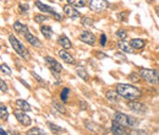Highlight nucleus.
I'll use <instances>...</instances> for the list:
<instances>
[{
  "instance_id": "nucleus-1",
  "label": "nucleus",
  "mask_w": 159,
  "mask_h": 135,
  "mask_svg": "<svg viewBox=\"0 0 159 135\" xmlns=\"http://www.w3.org/2000/svg\"><path fill=\"white\" fill-rule=\"evenodd\" d=\"M116 91L123 98H125L127 101H136L142 95V92L138 87H136L133 85H128V84H118Z\"/></svg>"
},
{
  "instance_id": "nucleus-2",
  "label": "nucleus",
  "mask_w": 159,
  "mask_h": 135,
  "mask_svg": "<svg viewBox=\"0 0 159 135\" xmlns=\"http://www.w3.org/2000/svg\"><path fill=\"white\" fill-rule=\"evenodd\" d=\"M114 122H116L118 124H120L121 127L124 128H137L138 124H140V120H137L136 118H132L130 115H127L125 113H121V112H116L114 114Z\"/></svg>"
},
{
  "instance_id": "nucleus-3",
  "label": "nucleus",
  "mask_w": 159,
  "mask_h": 135,
  "mask_svg": "<svg viewBox=\"0 0 159 135\" xmlns=\"http://www.w3.org/2000/svg\"><path fill=\"white\" fill-rule=\"evenodd\" d=\"M9 41H10V43H11L12 48L15 49V52H16L20 57H22V58L26 59V60L30 59V53H28V50L25 48V46H23L12 33L9 36Z\"/></svg>"
},
{
  "instance_id": "nucleus-4",
  "label": "nucleus",
  "mask_w": 159,
  "mask_h": 135,
  "mask_svg": "<svg viewBox=\"0 0 159 135\" xmlns=\"http://www.w3.org/2000/svg\"><path fill=\"white\" fill-rule=\"evenodd\" d=\"M140 75L149 85H157V84H159V74L156 70H152V69H141Z\"/></svg>"
},
{
  "instance_id": "nucleus-5",
  "label": "nucleus",
  "mask_w": 159,
  "mask_h": 135,
  "mask_svg": "<svg viewBox=\"0 0 159 135\" xmlns=\"http://www.w3.org/2000/svg\"><path fill=\"white\" fill-rule=\"evenodd\" d=\"M108 6H109L108 0H88V7L95 12L104 11L107 10Z\"/></svg>"
},
{
  "instance_id": "nucleus-6",
  "label": "nucleus",
  "mask_w": 159,
  "mask_h": 135,
  "mask_svg": "<svg viewBox=\"0 0 159 135\" xmlns=\"http://www.w3.org/2000/svg\"><path fill=\"white\" fill-rule=\"evenodd\" d=\"M34 5H36V6H37L42 12H44V14H50V15H52V16H54L58 21H60V20H61V15H59V14H58L53 7H50V6L45 5V4H43L42 1H38V0H37V1L34 2Z\"/></svg>"
},
{
  "instance_id": "nucleus-7",
  "label": "nucleus",
  "mask_w": 159,
  "mask_h": 135,
  "mask_svg": "<svg viewBox=\"0 0 159 135\" xmlns=\"http://www.w3.org/2000/svg\"><path fill=\"white\" fill-rule=\"evenodd\" d=\"M14 114H15V117H16V119H17V122L20 123V124H22V125H25V127H28V125H31L32 120L31 118L25 113V111H21V109H14Z\"/></svg>"
},
{
  "instance_id": "nucleus-8",
  "label": "nucleus",
  "mask_w": 159,
  "mask_h": 135,
  "mask_svg": "<svg viewBox=\"0 0 159 135\" xmlns=\"http://www.w3.org/2000/svg\"><path fill=\"white\" fill-rule=\"evenodd\" d=\"M45 63H47V67L50 69L52 72H61L63 71V67L59 62H56L55 59H53L52 57H45L44 58Z\"/></svg>"
},
{
  "instance_id": "nucleus-9",
  "label": "nucleus",
  "mask_w": 159,
  "mask_h": 135,
  "mask_svg": "<svg viewBox=\"0 0 159 135\" xmlns=\"http://www.w3.org/2000/svg\"><path fill=\"white\" fill-rule=\"evenodd\" d=\"M80 39H81L83 43L88 44V46H94L95 44L94 34L92 33V32H90V31H83L82 33L80 34Z\"/></svg>"
},
{
  "instance_id": "nucleus-10",
  "label": "nucleus",
  "mask_w": 159,
  "mask_h": 135,
  "mask_svg": "<svg viewBox=\"0 0 159 135\" xmlns=\"http://www.w3.org/2000/svg\"><path fill=\"white\" fill-rule=\"evenodd\" d=\"M64 14H65V16H67V17H70V19H77V17H80V12L75 9V6H72V5H65L64 6Z\"/></svg>"
},
{
  "instance_id": "nucleus-11",
  "label": "nucleus",
  "mask_w": 159,
  "mask_h": 135,
  "mask_svg": "<svg viewBox=\"0 0 159 135\" xmlns=\"http://www.w3.org/2000/svg\"><path fill=\"white\" fill-rule=\"evenodd\" d=\"M25 36V39L31 44V46H33V47H37V48H40L42 47V43H40V41L36 37V36H33V34L30 32V31H27L26 33L23 34Z\"/></svg>"
},
{
  "instance_id": "nucleus-12",
  "label": "nucleus",
  "mask_w": 159,
  "mask_h": 135,
  "mask_svg": "<svg viewBox=\"0 0 159 135\" xmlns=\"http://www.w3.org/2000/svg\"><path fill=\"white\" fill-rule=\"evenodd\" d=\"M85 125H86L87 130H90L91 133L98 134V133H100V132H102V127H100L99 124L94 123V122H92V120H88V119H86V120H85Z\"/></svg>"
},
{
  "instance_id": "nucleus-13",
  "label": "nucleus",
  "mask_w": 159,
  "mask_h": 135,
  "mask_svg": "<svg viewBox=\"0 0 159 135\" xmlns=\"http://www.w3.org/2000/svg\"><path fill=\"white\" fill-rule=\"evenodd\" d=\"M128 108L133 112H138V113H142V112H146V106L140 103V102H136V101H128L127 103Z\"/></svg>"
},
{
  "instance_id": "nucleus-14",
  "label": "nucleus",
  "mask_w": 159,
  "mask_h": 135,
  "mask_svg": "<svg viewBox=\"0 0 159 135\" xmlns=\"http://www.w3.org/2000/svg\"><path fill=\"white\" fill-rule=\"evenodd\" d=\"M58 54H59V57L63 59L66 64H70V65H71V64H75V63H76V60L73 59V57H72L69 52H66L65 49L59 50V52H58Z\"/></svg>"
},
{
  "instance_id": "nucleus-15",
  "label": "nucleus",
  "mask_w": 159,
  "mask_h": 135,
  "mask_svg": "<svg viewBox=\"0 0 159 135\" xmlns=\"http://www.w3.org/2000/svg\"><path fill=\"white\" fill-rule=\"evenodd\" d=\"M111 132H113V134L114 135H131L128 134L126 130L124 129V127H121L120 124H118L116 122H114L113 120V124H111Z\"/></svg>"
},
{
  "instance_id": "nucleus-16",
  "label": "nucleus",
  "mask_w": 159,
  "mask_h": 135,
  "mask_svg": "<svg viewBox=\"0 0 159 135\" xmlns=\"http://www.w3.org/2000/svg\"><path fill=\"white\" fill-rule=\"evenodd\" d=\"M58 43L63 47L64 49H71L72 48V43H71V41L67 38V36H65V34H61L59 38H58Z\"/></svg>"
},
{
  "instance_id": "nucleus-17",
  "label": "nucleus",
  "mask_w": 159,
  "mask_h": 135,
  "mask_svg": "<svg viewBox=\"0 0 159 135\" xmlns=\"http://www.w3.org/2000/svg\"><path fill=\"white\" fill-rule=\"evenodd\" d=\"M105 97H107V100L109 102H113V103H116V102H119L120 100V95L118 94V91H113V90H109V91H107L105 92Z\"/></svg>"
},
{
  "instance_id": "nucleus-18",
  "label": "nucleus",
  "mask_w": 159,
  "mask_h": 135,
  "mask_svg": "<svg viewBox=\"0 0 159 135\" xmlns=\"http://www.w3.org/2000/svg\"><path fill=\"white\" fill-rule=\"evenodd\" d=\"M118 48L121 50V52H124V53H132V46H131V43H127L126 41H119L118 42Z\"/></svg>"
},
{
  "instance_id": "nucleus-19",
  "label": "nucleus",
  "mask_w": 159,
  "mask_h": 135,
  "mask_svg": "<svg viewBox=\"0 0 159 135\" xmlns=\"http://www.w3.org/2000/svg\"><path fill=\"white\" fill-rule=\"evenodd\" d=\"M15 103H16V107H17L19 109H21V111H25V112H31L32 111L30 103L26 102L25 100H16Z\"/></svg>"
},
{
  "instance_id": "nucleus-20",
  "label": "nucleus",
  "mask_w": 159,
  "mask_h": 135,
  "mask_svg": "<svg viewBox=\"0 0 159 135\" xmlns=\"http://www.w3.org/2000/svg\"><path fill=\"white\" fill-rule=\"evenodd\" d=\"M14 30H15L16 32H20V33L25 34L27 31H28V27H27L26 25L21 24L20 21H16V22L14 24Z\"/></svg>"
},
{
  "instance_id": "nucleus-21",
  "label": "nucleus",
  "mask_w": 159,
  "mask_h": 135,
  "mask_svg": "<svg viewBox=\"0 0 159 135\" xmlns=\"http://www.w3.org/2000/svg\"><path fill=\"white\" fill-rule=\"evenodd\" d=\"M131 46L133 47V49H142L143 47H144V41L143 39H141V38H135V39H132L131 42Z\"/></svg>"
},
{
  "instance_id": "nucleus-22",
  "label": "nucleus",
  "mask_w": 159,
  "mask_h": 135,
  "mask_svg": "<svg viewBox=\"0 0 159 135\" xmlns=\"http://www.w3.org/2000/svg\"><path fill=\"white\" fill-rule=\"evenodd\" d=\"M76 74H77L82 80H85V81H88V80H90V75H88V72H87L83 68H81V67L76 68Z\"/></svg>"
},
{
  "instance_id": "nucleus-23",
  "label": "nucleus",
  "mask_w": 159,
  "mask_h": 135,
  "mask_svg": "<svg viewBox=\"0 0 159 135\" xmlns=\"http://www.w3.org/2000/svg\"><path fill=\"white\" fill-rule=\"evenodd\" d=\"M40 33L44 36V38L50 39V38L53 37V30H52L49 26H42V27H40Z\"/></svg>"
},
{
  "instance_id": "nucleus-24",
  "label": "nucleus",
  "mask_w": 159,
  "mask_h": 135,
  "mask_svg": "<svg viewBox=\"0 0 159 135\" xmlns=\"http://www.w3.org/2000/svg\"><path fill=\"white\" fill-rule=\"evenodd\" d=\"M69 5H72L75 7H85L86 6V0H66Z\"/></svg>"
},
{
  "instance_id": "nucleus-25",
  "label": "nucleus",
  "mask_w": 159,
  "mask_h": 135,
  "mask_svg": "<svg viewBox=\"0 0 159 135\" xmlns=\"http://www.w3.org/2000/svg\"><path fill=\"white\" fill-rule=\"evenodd\" d=\"M33 19H34V21H36L37 24H42V22L49 20V17H48L47 15H43V14H36Z\"/></svg>"
},
{
  "instance_id": "nucleus-26",
  "label": "nucleus",
  "mask_w": 159,
  "mask_h": 135,
  "mask_svg": "<svg viewBox=\"0 0 159 135\" xmlns=\"http://www.w3.org/2000/svg\"><path fill=\"white\" fill-rule=\"evenodd\" d=\"M47 125L50 128V130H52L53 133H64V132H65L64 128H60L59 125H55V124H53V123H50V122H48Z\"/></svg>"
},
{
  "instance_id": "nucleus-27",
  "label": "nucleus",
  "mask_w": 159,
  "mask_h": 135,
  "mask_svg": "<svg viewBox=\"0 0 159 135\" xmlns=\"http://www.w3.org/2000/svg\"><path fill=\"white\" fill-rule=\"evenodd\" d=\"M69 95H70V89L69 87H64L61 90V92H60V100L63 102H67Z\"/></svg>"
},
{
  "instance_id": "nucleus-28",
  "label": "nucleus",
  "mask_w": 159,
  "mask_h": 135,
  "mask_svg": "<svg viewBox=\"0 0 159 135\" xmlns=\"http://www.w3.org/2000/svg\"><path fill=\"white\" fill-rule=\"evenodd\" d=\"M0 117H1L2 120H7V118H9L7 108H6V106H4V104L0 106Z\"/></svg>"
},
{
  "instance_id": "nucleus-29",
  "label": "nucleus",
  "mask_w": 159,
  "mask_h": 135,
  "mask_svg": "<svg viewBox=\"0 0 159 135\" xmlns=\"http://www.w3.org/2000/svg\"><path fill=\"white\" fill-rule=\"evenodd\" d=\"M26 135H47V134L42 129H39V128H32V129H30L26 133Z\"/></svg>"
},
{
  "instance_id": "nucleus-30",
  "label": "nucleus",
  "mask_w": 159,
  "mask_h": 135,
  "mask_svg": "<svg viewBox=\"0 0 159 135\" xmlns=\"http://www.w3.org/2000/svg\"><path fill=\"white\" fill-rule=\"evenodd\" d=\"M128 80L132 81V82H138V81L141 80V75L137 74V72H131V74L128 75Z\"/></svg>"
},
{
  "instance_id": "nucleus-31",
  "label": "nucleus",
  "mask_w": 159,
  "mask_h": 135,
  "mask_svg": "<svg viewBox=\"0 0 159 135\" xmlns=\"http://www.w3.org/2000/svg\"><path fill=\"white\" fill-rule=\"evenodd\" d=\"M53 107L59 112V113H61V114H65L66 113V109H65V107H64L63 104H60V103H58V102H54L53 103Z\"/></svg>"
},
{
  "instance_id": "nucleus-32",
  "label": "nucleus",
  "mask_w": 159,
  "mask_h": 135,
  "mask_svg": "<svg viewBox=\"0 0 159 135\" xmlns=\"http://www.w3.org/2000/svg\"><path fill=\"white\" fill-rule=\"evenodd\" d=\"M115 34H116V37H118L119 39H121V41H125L127 38V32L125 30H118Z\"/></svg>"
},
{
  "instance_id": "nucleus-33",
  "label": "nucleus",
  "mask_w": 159,
  "mask_h": 135,
  "mask_svg": "<svg viewBox=\"0 0 159 135\" xmlns=\"http://www.w3.org/2000/svg\"><path fill=\"white\" fill-rule=\"evenodd\" d=\"M81 24L85 25V26H92V25H93V20L90 19V17H82Z\"/></svg>"
},
{
  "instance_id": "nucleus-34",
  "label": "nucleus",
  "mask_w": 159,
  "mask_h": 135,
  "mask_svg": "<svg viewBox=\"0 0 159 135\" xmlns=\"http://www.w3.org/2000/svg\"><path fill=\"white\" fill-rule=\"evenodd\" d=\"M1 71H2L4 74H6V75H11V74H12L11 69L7 67L6 64H1Z\"/></svg>"
},
{
  "instance_id": "nucleus-35",
  "label": "nucleus",
  "mask_w": 159,
  "mask_h": 135,
  "mask_svg": "<svg viewBox=\"0 0 159 135\" xmlns=\"http://www.w3.org/2000/svg\"><path fill=\"white\" fill-rule=\"evenodd\" d=\"M19 9H20V11H21V12H27V11L30 10V6H28V4H23V2H21V4L19 5Z\"/></svg>"
},
{
  "instance_id": "nucleus-36",
  "label": "nucleus",
  "mask_w": 159,
  "mask_h": 135,
  "mask_svg": "<svg viewBox=\"0 0 159 135\" xmlns=\"http://www.w3.org/2000/svg\"><path fill=\"white\" fill-rule=\"evenodd\" d=\"M31 74H32V76H33V77H34V79H36V80H37L39 84H42V85H45V81H44V80H43V79H42L39 75H37L34 71H32Z\"/></svg>"
},
{
  "instance_id": "nucleus-37",
  "label": "nucleus",
  "mask_w": 159,
  "mask_h": 135,
  "mask_svg": "<svg viewBox=\"0 0 159 135\" xmlns=\"http://www.w3.org/2000/svg\"><path fill=\"white\" fill-rule=\"evenodd\" d=\"M99 43H100V46L102 47H105V44H107V36L104 33L100 34V38H99Z\"/></svg>"
},
{
  "instance_id": "nucleus-38",
  "label": "nucleus",
  "mask_w": 159,
  "mask_h": 135,
  "mask_svg": "<svg viewBox=\"0 0 159 135\" xmlns=\"http://www.w3.org/2000/svg\"><path fill=\"white\" fill-rule=\"evenodd\" d=\"M78 106H80V109H81V111H86V109L88 108V104H87V102L82 101V100L78 102Z\"/></svg>"
},
{
  "instance_id": "nucleus-39",
  "label": "nucleus",
  "mask_w": 159,
  "mask_h": 135,
  "mask_svg": "<svg viewBox=\"0 0 159 135\" xmlns=\"http://www.w3.org/2000/svg\"><path fill=\"white\" fill-rule=\"evenodd\" d=\"M118 19H119L120 21H126L127 12H119V14H118Z\"/></svg>"
},
{
  "instance_id": "nucleus-40",
  "label": "nucleus",
  "mask_w": 159,
  "mask_h": 135,
  "mask_svg": "<svg viewBox=\"0 0 159 135\" xmlns=\"http://www.w3.org/2000/svg\"><path fill=\"white\" fill-rule=\"evenodd\" d=\"M131 135H148L144 130H138V129H133L131 132Z\"/></svg>"
},
{
  "instance_id": "nucleus-41",
  "label": "nucleus",
  "mask_w": 159,
  "mask_h": 135,
  "mask_svg": "<svg viewBox=\"0 0 159 135\" xmlns=\"http://www.w3.org/2000/svg\"><path fill=\"white\" fill-rule=\"evenodd\" d=\"M0 86H1V92H6L7 91V86L4 82V80H0Z\"/></svg>"
},
{
  "instance_id": "nucleus-42",
  "label": "nucleus",
  "mask_w": 159,
  "mask_h": 135,
  "mask_svg": "<svg viewBox=\"0 0 159 135\" xmlns=\"http://www.w3.org/2000/svg\"><path fill=\"white\" fill-rule=\"evenodd\" d=\"M19 80H20V82H21V84H23V85H25V86H26L27 89H31V86H30V85H28V84H27L26 81H23L22 79H19Z\"/></svg>"
},
{
  "instance_id": "nucleus-43",
  "label": "nucleus",
  "mask_w": 159,
  "mask_h": 135,
  "mask_svg": "<svg viewBox=\"0 0 159 135\" xmlns=\"http://www.w3.org/2000/svg\"><path fill=\"white\" fill-rule=\"evenodd\" d=\"M97 57H98V58H107V55L103 54V53H97Z\"/></svg>"
},
{
  "instance_id": "nucleus-44",
  "label": "nucleus",
  "mask_w": 159,
  "mask_h": 135,
  "mask_svg": "<svg viewBox=\"0 0 159 135\" xmlns=\"http://www.w3.org/2000/svg\"><path fill=\"white\" fill-rule=\"evenodd\" d=\"M0 135H7V133L4 130V128H1V129H0Z\"/></svg>"
},
{
  "instance_id": "nucleus-45",
  "label": "nucleus",
  "mask_w": 159,
  "mask_h": 135,
  "mask_svg": "<svg viewBox=\"0 0 159 135\" xmlns=\"http://www.w3.org/2000/svg\"><path fill=\"white\" fill-rule=\"evenodd\" d=\"M10 133H11L12 135H20L19 133H17V132H14V130H10Z\"/></svg>"
},
{
  "instance_id": "nucleus-46",
  "label": "nucleus",
  "mask_w": 159,
  "mask_h": 135,
  "mask_svg": "<svg viewBox=\"0 0 159 135\" xmlns=\"http://www.w3.org/2000/svg\"><path fill=\"white\" fill-rule=\"evenodd\" d=\"M156 12H157V15H158V17H159V5L156 7Z\"/></svg>"
}]
</instances>
